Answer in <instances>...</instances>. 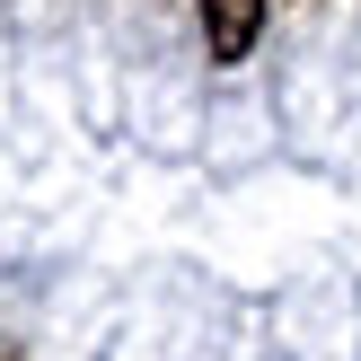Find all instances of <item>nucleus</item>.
<instances>
[{"mask_svg": "<svg viewBox=\"0 0 361 361\" xmlns=\"http://www.w3.org/2000/svg\"><path fill=\"white\" fill-rule=\"evenodd\" d=\"M264 35V0H203V44L212 62H247Z\"/></svg>", "mask_w": 361, "mask_h": 361, "instance_id": "nucleus-1", "label": "nucleus"}]
</instances>
